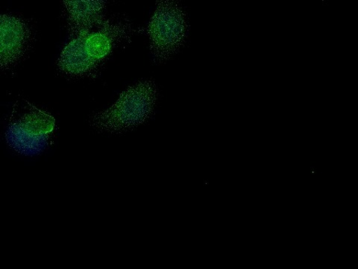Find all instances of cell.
Listing matches in <instances>:
<instances>
[{
	"label": "cell",
	"mask_w": 358,
	"mask_h": 269,
	"mask_svg": "<svg viewBox=\"0 0 358 269\" xmlns=\"http://www.w3.org/2000/svg\"><path fill=\"white\" fill-rule=\"evenodd\" d=\"M147 30L150 50L157 63L167 61L181 48L186 22L175 0H158Z\"/></svg>",
	"instance_id": "2"
},
{
	"label": "cell",
	"mask_w": 358,
	"mask_h": 269,
	"mask_svg": "<svg viewBox=\"0 0 358 269\" xmlns=\"http://www.w3.org/2000/svg\"><path fill=\"white\" fill-rule=\"evenodd\" d=\"M55 127V120L41 111H36L11 125L8 137L17 148L41 147L47 142Z\"/></svg>",
	"instance_id": "3"
},
{
	"label": "cell",
	"mask_w": 358,
	"mask_h": 269,
	"mask_svg": "<svg viewBox=\"0 0 358 269\" xmlns=\"http://www.w3.org/2000/svg\"><path fill=\"white\" fill-rule=\"evenodd\" d=\"M28 31L20 20L0 16V67L16 61L24 50Z\"/></svg>",
	"instance_id": "5"
},
{
	"label": "cell",
	"mask_w": 358,
	"mask_h": 269,
	"mask_svg": "<svg viewBox=\"0 0 358 269\" xmlns=\"http://www.w3.org/2000/svg\"><path fill=\"white\" fill-rule=\"evenodd\" d=\"M158 96L152 81L129 86L113 105L92 117V125L100 132L111 133L136 127L152 117Z\"/></svg>",
	"instance_id": "1"
},
{
	"label": "cell",
	"mask_w": 358,
	"mask_h": 269,
	"mask_svg": "<svg viewBox=\"0 0 358 269\" xmlns=\"http://www.w3.org/2000/svg\"><path fill=\"white\" fill-rule=\"evenodd\" d=\"M73 37L104 22L106 0H64Z\"/></svg>",
	"instance_id": "4"
}]
</instances>
